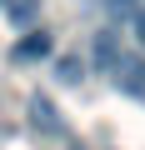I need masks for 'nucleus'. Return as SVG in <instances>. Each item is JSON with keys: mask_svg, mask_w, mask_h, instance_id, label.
Segmentation results:
<instances>
[{"mask_svg": "<svg viewBox=\"0 0 145 150\" xmlns=\"http://www.w3.org/2000/svg\"><path fill=\"white\" fill-rule=\"evenodd\" d=\"M35 5H40V0H10V5H5V15H10L15 25H25V20L35 15Z\"/></svg>", "mask_w": 145, "mask_h": 150, "instance_id": "nucleus-6", "label": "nucleus"}, {"mask_svg": "<svg viewBox=\"0 0 145 150\" xmlns=\"http://www.w3.org/2000/svg\"><path fill=\"white\" fill-rule=\"evenodd\" d=\"M80 75H85V60H80V55H60V60H55V80H60V85H75Z\"/></svg>", "mask_w": 145, "mask_h": 150, "instance_id": "nucleus-5", "label": "nucleus"}, {"mask_svg": "<svg viewBox=\"0 0 145 150\" xmlns=\"http://www.w3.org/2000/svg\"><path fill=\"white\" fill-rule=\"evenodd\" d=\"M30 125L40 130V135H65V125H60V115H55V105L45 100V95H30Z\"/></svg>", "mask_w": 145, "mask_h": 150, "instance_id": "nucleus-3", "label": "nucleus"}, {"mask_svg": "<svg viewBox=\"0 0 145 150\" xmlns=\"http://www.w3.org/2000/svg\"><path fill=\"white\" fill-rule=\"evenodd\" d=\"M130 35H135V45L145 50V5H140V10L130 15Z\"/></svg>", "mask_w": 145, "mask_h": 150, "instance_id": "nucleus-8", "label": "nucleus"}, {"mask_svg": "<svg viewBox=\"0 0 145 150\" xmlns=\"http://www.w3.org/2000/svg\"><path fill=\"white\" fill-rule=\"evenodd\" d=\"M115 60H120V35H115V30H100V35H95V65L110 70Z\"/></svg>", "mask_w": 145, "mask_h": 150, "instance_id": "nucleus-4", "label": "nucleus"}, {"mask_svg": "<svg viewBox=\"0 0 145 150\" xmlns=\"http://www.w3.org/2000/svg\"><path fill=\"white\" fill-rule=\"evenodd\" d=\"M105 10H110L115 20H130V15L140 10V0H105Z\"/></svg>", "mask_w": 145, "mask_h": 150, "instance_id": "nucleus-7", "label": "nucleus"}, {"mask_svg": "<svg viewBox=\"0 0 145 150\" xmlns=\"http://www.w3.org/2000/svg\"><path fill=\"white\" fill-rule=\"evenodd\" d=\"M55 55V40L45 35V30H25L15 45H10V60L15 65H30V60H50Z\"/></svg>", "mask_w": 145, "mask_h": 150, "instance_id": "nucleus-2", "label": "nucleus"}, {"mask_svg": "<svg viewBox=\"0 0 145 150\" xmlns=\"http://www.w3.org/2000/svg\"><path fill=\"white\" fill-rule=\"evenodd\" d=\"M105 75L115 80V90H120V95H130V100H140V95H145V55H125V50H120V60H115Z\"/></svg>", "mask_w": 145, "mask_h": 150, "instance_id": "nucleus-1", "label": "nucleus"}, {"mask_svg": "<svg viewBox=\"0 0 145 150\" xmlns=\"http://www.w3.org/2000/svg\"><path fill=\"white\" fill-rule=\"evenodd\" d=\"M0 5H10V0H0Z\"/></svg>", "mask_w": 145, "mask_h": 150, "instance_id": "nucleus-9", "label": "nucleus"}]
</instances>
